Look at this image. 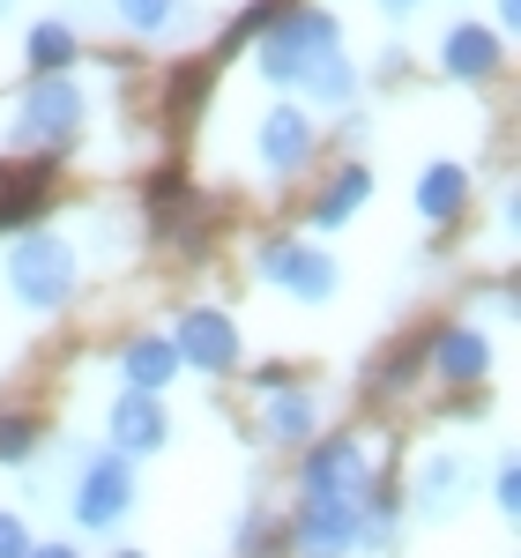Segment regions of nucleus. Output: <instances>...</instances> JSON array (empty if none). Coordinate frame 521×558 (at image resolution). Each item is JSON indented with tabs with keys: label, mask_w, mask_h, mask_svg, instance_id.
<instances>
[{
	"label": "nucleus",
	"mask_w": 521,
	"mask_h": 558,
	"mask_svg": "<svg viewBox=\"0 0 521 558\" xmlns=\"http://www.w3.org/2000/svg\"><path fill=\"white\" fill-rule=\"evenodd\" d=\"M112 439H120V454H157V447H165V410H157V395H120V402H112Z\"/></svg>",
	"instance_id": "nucleus-10"
},
{
	"label": "nucleus",
	"mask_w": 521,
	"mask_h": 558,
	"mask_svg": "<svg viewBox=\"0 0 521 558\" xmlns=\"http://www.w3.org/2000/svg\"><path fill=\"white\" fill-rule=\"evenodd\" d=\"M365 194H373V172L365 165H343V172L328 179V194L313 202V223H350V216L365 209Z\"/></svg>",
	"instance_id": "nucleus-13"
},
{
	"label": "nucleus",
	"mask_w": 521,
	"mask_h": 558,
	"mask_svg": "<svg viewBox=\"0 0 521 558\" xmlns=\"http://www.w3.org/2000/svg\"><path fill=\"white\" fill-rule=\"evenodd\" d=\"M68 52H75V31H68V23H38V31H31V68H38V75L68 68Z\"/></svg>",
	"instance_id": "nucleus-17"
},
{
	"label": "nucleus",
	"mask_w": 521,
	"mask_h": 558,
	"mask_svg": "<svg viewBox=\"0 0 521 558\" xmlns=\"http://www.w3.org/2000/svg\"><path fill=\"white\" fill-rule=\"evenodd\" d=\"M492 499H499V514H514V499H521V476H514V470H499V476H492Z\"/></svg>",
	"instance_id": "nucleus-21"
},
{
	"label": "nucleus",
	"mask_w": 521,
	"mask_h": 558,
	"mask_svg": "<svg viewBox=\"0 0 521 558\" xmlns=\"http://www.w3.org/2000/svg\"><path fill=\"white\" fill-rule=\"evenodd\" d=\"M0 558H31V536H23L15 514H0Z\"/></svg>",
	"instance_id": "nucleus-20"
},
{
	"label": "nucleus",
	"mask_w": 521,
	"mask_h": 558,
	"mask_svg": "<svg viewBox=\"0 0 521 558\" xmlns=\"http://www.w3.org/2000/svg\"><path fill=\"white\" fill-rule=\"evenodd\" d=\"M38 447V417H0V462H31Z\"/></svg>",
	"instance_id": "nucleus-18"
},
{
	"label": "nucleus",
	"mask_w": 521,
	"mask_h": 558,
	"mask_svg": "<svg viewBox=\"0 0 521 558\" xmlns=\"http://www.w3.org/2000/svg\"><path fill=\"white\" fill-rule=\"evenodd\" d=\"M484 357H492V350H484L477 328H447V336H439V373H447V380H477Z\"/></svg>",
	"instance_id": "nucleus-16"
},
{
	"label": "nucleus",
	"mask_w": 521,
	"mask_h": 558,
	"mask_svg": "<svg viewBox=\"0 0 521 558\" xmlns=\"http://www.w3.org/2000/svg\"><path fill=\"white\" fill-rule=\"evenodd\" d=\"M395 8H410V0H395Z\"/></svg>",
	"instance_id": "nucleus-23"
},
{
	"label": "nucleus",
	"mask_w": 521,
	"mask_h": 558,
	"mask_svg": "<svg viewBox=\"0 0 521 558\" xmlns=\"http://www.w3.org/2000/svg\"><path fill=\"white\" fill-rule=\"evenodd\" d=\"M462 202H470V179H462V165H433V172L417 179V209L433 216V223L462 216Z\"/></svg>",
	"instance_id": "nucleus-14"
},
{
	"label": "nucleus",
	"mask_w": 521,
	"mask_h": 558,
	"mask_svg": "<svg viewBox=\"0 0 521 558\" xmlns=\"http://www.w3.org/2000/svg\"><path fill=\"white\" fill-rule=\"evenodd\" d=\"M120 15H128L134 31H165V15H172V0H120Z\"/></svg>",
	"instance_id": "nucleus-19"
},
{
	"label": "nucleus",
	"mask_w": 521,
	"mask_h": 558,
	"mask_svg": "<svg viewBox=\"0 0 521 558\" xmlns=\"http://www.w3.org/2000/svg\"><path fill=\"white\" fill-rule=\"evenodd\" d=\"M260 68H268V83H299L320 105H343L350 97V60H343V45H336V23L320 8L276 15L268 38H260Z\"/></svg>",
	"instance_id": "nucleus-1"
},
{
	"label": "nucleus",
	"mask_w": 521,
	"mask_h": 558,
	"mask_svg": "<svg viewBox=\"0 0 521 558\" xmlns=\"http://www.w3.org/2000/svg\"><path fill=\"white\" fill-rule=\"evenodd\" d=\"M128 558H134V551H128Z\"/></svg>",
	"instance_id": "nucleus-24"
},
{
	"label": "nucleus",
	"mask_w": 521,
	"mask_h": 558,
	"mask_svg": "<svg viewBox=\"0 0 521 558\" xmlns=\"http://www.w3.org/2000/svg\"><path fill=\"white\" fill-rule=\"evenodd\" d=\"M365 536V499H305L291 514V551L299 558H343Z\"/></svg>",
	"instance_id": "nucleus-3"
},
{
	"label": "nucleus",
	"mask_w": 521,
	"mask_h": 558,
	"mask_svg": "<svg viewBox=\"0 0 521 558\" xmlns=\"http://www.w3.org/2000/svg\"><path fill=\"white\" fill-rule=\"evenodd\" d=\"M260 276L283 283V291H299V299H328V291H336V260L299 246V239H268V246H260Z\"/></svg>",
	"instance_id": "nucleus-8"
},
{
	"label": "nucleus",
	"mask_w": 521,
	"mask_h": 558,
	"mask_svg": "<svg viewBox=\"0 0 521 558\" xmlns=\"http://www.w3.org/2000/svg\"><path fill=\"white\" fill-rule=\"evenodd\" d=\"M305 432H313V395L276 387V395H268V439H276V447H299Z\"/></svg>",
	"instance_id": "nucleus-15"
},
{
	"label": "nucleus",
	"mask_w": 521,
	"mask_h": 558,
	"mask_svg": "<svg viewBox=\"0 0 521 558\" xmlns=\"http://www.w3.org/2000/svg\"><path fill=\"white\" fill-rule=\"evenodd\" d=\"M305 499H365V484H373V462H365V447L358 439H328V447H313L305 454Z\"/></svg>",
	"instance_id": "nucleus-5"
},
{
	"label": "nucleus",
	"mask_w": 521,
	"mask_h": 558,
	"mask_svg": "<svg viewBox=\"0 0 521 558\" xmlns=\"http://www.w3.org/2000/svg\"><path fill=\"white\" fill-rule=\"evenodd\" d=\"M179 365H202V373H231L239 365V328L223 313H179V328L165 336Z\"/></svg>",
	"instance_id": "nucleus-7"
},
{
	"label": "nucleus",
	"mask_w": 521,
	"mask_h": 558,
	"mask_svg": "<svg viewBox=\"0 0 521 558\" xmlns=\"http://www.w3.org/2000/svg\"><path fill=\"white\" fill-rule=\"evenodd\" d=\"M499 68V38L477 31V23H455L447 31V75H462V83H484Z\"/></svg>",
	"instance_id": "nucleus-12"
},
{
	"label": "nucleus",
	"mask_w": 521,
	"mask_h": 558,
	"mask_svg": "<svg viewBox=\"0 0 521 558\" xmlns=\"http://www.w3.org/2000/svg\"><path fill=\"white\" fill-rule=\"evenodd\" d=\"M120 373H128V395H157V387L179 373V357H172L165 336H142V343L120 350Z\"/></svg>",
	"instance_id": "nucleus-11"
},
{
	"label": "nucleus",
	"mask_w": 521,
	"mask_h": 558,
	"mask_svg": "<svg viewBox=\"0 0 521 558\" xmlns=\"http://www.w3.org/2000/svg\"><path fill=\"white\" fill-rule=\"evenodd\" d=\"M31 558H75V551H68V544H45V551H31Z\"/></svg>",
	"instance_id": "nucleus-22"
},
{
	"label": "nucleus",
	"mask_w": 521,
	"mask_h": 558,
	"mask_svg": "<svg viewBox=\"0 0 521 558\" xmlns=\"http://www.w3.org/2000/svg\"><path fill=\"white\" fill-rule=\"evenodd\" d=\"M305 157H313V120H305L299 105H276L260 120V165L268 172H299Z\"/></svg>",
	"instance_id": "nucleus-9"
},
{
	"label": "nucleus",
	"mask_w": 521,
	"mask_h": 558,
	"mask_svg": "<svg viewBox=\"0 0 521 558\" xmlns=\"http://www.w3.org/2000/svg\"><path fill=\"white\" fill-rule=\"evenodd\" d=\"M75 128H83V89L68 83V75H45V83L23 97L15 142H23V149H52V142H68Z\"/></svg>",
	"instance_id": "nucleus-4"
},
{
	"label": "nucleus",
	"mask_w": 521,
	"mask_h": 558,
	"mask_svg": "<svg viewBox=\"0 0 521 558\" xmlns=\"http://www.w3.org/2000/svg\"><path fill=\"white\" fill-rule=\"evenodd\" d=\"M8 283H15V299H23V305L52 313V305L75 291V246H68V239H52V231L23 239L15 260H8Z\"/></svg>",
	"instance_id": "nucleus-2"
},
{
	"label": "nucleus",
	"mask_w": 521,
	"mask_h": 558,
	"mask_svg": "<svg viewBox=\"0 0 521 558\" xmlns=\"http://www.w3.org/2000/svg\"><path fill=\"white\" fill-rule=\"evenodd\" d=\"M128 507H134L128 454H97V462L83 470V484H75V521H83V529H112Z\"/></svg>",
	"instance_id": "nucleus-6"
}]
</instances>
